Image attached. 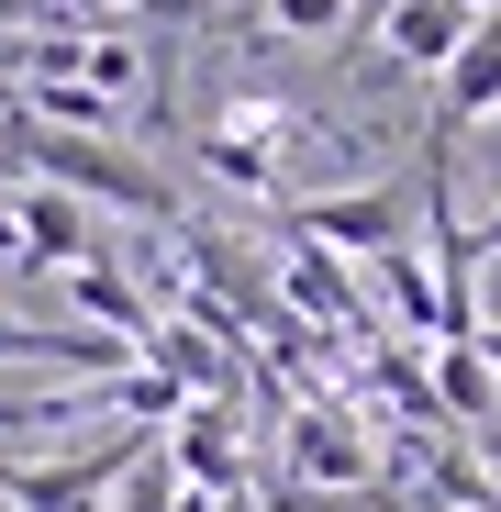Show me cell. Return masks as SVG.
<instances>
[{
  "instance_id": "6da1fadb",
  "label": "cell",
  "mask_w": 501,
  "mask_h": 512,
  "mask_svg": "<svg viewBox=\"0 0 501 512\" xmlns=\"http://www.w3.org/2000/svg\"><path fill=\"white\" fill-rule=\"evenodd\" d=\"M0 167H45L67 201H123V212H145V223H179V190H167V179H145V167L112 156L101 134H56V123H34L23 101L0 112Z\"/></svg>"
},
{
  "instance_id": "7a4b0ae2",
  "label": "cell",
  "mask_w": 501,
  "mask_h": 512,
  "mask_svg": "<svg viewBox=\"0 0 501 512\" xmlns=\"http://www.w3.org/2000/svg\"><path fill=\"white\" fill-rule=\"evenodd\" d=\"M134 435L101 446V457H78V468H0V501H23V512H101V490L123 479Z\"/></svg>"
},
{
  "instance_id": "3957f363",
  "label": "cell",
  "mask_w": 501,
  "mask_h": 512,
  "mask_svg": "<svg viewBox=\"0 0 501 512\" xmlns=\"http://www.w3.org/2000/svg\"><path fill=\"white\" fill-rule=\"evenodd\" d=\"M279 223H290L301 245H368V256H379V245H401V201H390V190H346V201H290Z\"/></svg>"
},
{
  "instance_id": "277c9868",
  "label": "cell",
  "mask_w": 501,
  "mask_h": 512,
  "mask_svg": "<svg viewBox=\"0 0 501 512\" xmlns=\"http://www.w3.org/2000/svg\"><path fill=\"white\" fill-rule=\"evenodd\" d=\"M435 78H446V90H435V123H457V134H468L479 112H501V12H490V23H468V45H457Z\"/></svg>"
},
{
  "instance_id": "5b68a950",
  "label": "cell",
  "mask_w": 501,
  "mask_h": 512,
  "mask_svg": "<svg viewBox=\"0 0 501 512\" xmlns=\"http://www.w3.org/2000/svg\"><path fill=\"white\" fill-rule=\"evenodd\" d=\"M290 245H301V234H290ZM279 290H290V301H301L312 323H334V334H379V312L357 301V279L334 268L323 245H301V256H290V268H279Z\"/></svg>"
},
{
  "instance_id": "8992f818",
  "label": "cell",
  "mask_w": 501,
  "mask_h": 512,
  "mask_svg": "<svg viewBox=\"0 0 501 512\" xmlns=\"http://www.w3.org/2000/svg\"><path fill=\"white\" fill-rule=\"evenodd\" d=\"M12 223H23V268H78V256H90V212L67 190H23Z\"/></svg>"
},
{
  "instance_id": "52a82bcc",
  "label": "cell",
  "mask_w": 501,
  "mask_h": 512,
  "mask_svg": "<svg viewBox=\"0 0 501 512\" xmlns=\"http://www.w3.org/2000/svg\"><path fill=\"white\" fill-rule=\"evenodd\" d=\"M290 457L312 468V479H334V490H368V446H357V423L346 412H290Z\"/></svg>"
},
{
  "instance_id": "ba28073f",
  "label": "cell",
  "mask_w": 501,
  "mask_h": 512,
  "mask_svg": "<svg viewBox=\"0 0 501 512\" xmlns=\"http://www.w3.org/2000/svg\"><path fill=\"white\" fill-rule=\"evenodd\" d=\"M379 34H390V56H401V67H446V56L468 45V12H457V0H390Z\"/></svg>"
},
{
  "instance_id": "9c48e42d",
  "label": "cell",
  "mask_w": 501,
  "mask_h": 512,
  "mask_svg": "<svg viewBox=\"0 0 501 512\" xmlns=\"http://www.w3.org/2000/svg\"><path fill=\"white\" fill-rule=\"evenodd\" d=\"M67 290H78V312H90V323H112V334H123L134 357L156 346V312L134 301V279H112V268H67Z\"/></svg>"
},
{
  "instance_id": "30bf717a",
  "label": "cell",
  "mask_w": 501,
  "mask_h": 512,
  "mask_svg": "<svg viewBox=\"0 0 501 512\" xmlns=\"http://www.w3.org/2000/svg\"><path fill=\"white\" fill-rule=\"evenodd\" d=\"M435 401H446V423H490V368L468 346H446L435 357Z\"/></svg>"
},
{
  "instance_id": "8fae6325",
  "label": "cell",
  "mask_w": 501,
  "mask_h": 512,
  "mask_svg": "<svg viewBox=\"0 0 501 512\" xmlns=\"http://www.w3.org/2000/svg\"><path fill=\"white\" fill-rule=\"evenodd\" d=\"M368 279L390 290V312H401V323H435V279H424V268H412V256H401V245H379V256H368Z\"/></svg>"
},
{
  "instance_id": "7c38bea8",
  "label": "cell",
  "mask_w": 501,
  "mask_h": 512,
  "mask_svg": "<svg viewBox=\"0 0 501 512\" xmlns=\"http://www.w3.org/2000/svg\"><path fill=\"white\" fill-rule=\"evenodd\" d=\"M346 23V0H268L257 12V34H334Z\"/></svg>"
},
{
  "instance_id": "4fadbf2b",
  "label": "cell",
  "mask_w": 501,
  "mask_h": 512,
  "mask_svg": "<svg viewBox=\"0 0 501 512\" xmlns=\"http://www.w3.org/2000/svg\"><path fill=\"white\" fill-rule=\"evenodd\" d=\"M134 12H156V23H201L212 0H134Z\"/></svg>"
},
{
  "instance_id": "5bb4252c",
  "label": "cell",
  "mask_w": 501,
  "mask_h": 512,
  "mask_svg": "<svg viewBox=\"0 0 501 512\" xmlns=\"http://www.w3.org/2000/svg\"><path fill=\"white\" fill-rule=\"evenodd\" d=\"M45 12V0H0V34H12V23H34Z\"/></svg>"
},
{
  "instance_id": "9a60e30c",
  "label": "cell",
  "mask_w": 501,
  "mask_h": 512,
  "mask_svg": "<svg viewBox=\"0 0 501 512\" xmlns=\"http://www.w3.org/2000/svg\"><path fill=\"white\" fill-rule=\"evenodd\" d=\"M457 12H468V23H490V12H501V0H457Z\"/></svg>"
},
{
  "instance_id": "2e32d148",
  "label": "cell",
  "mask_w": 501,
  "mask_h": 512,
  "mask_svg": "<svg viewBox=\"0 0 501 512\" xmlns=\"http://www.w3.org/2000/svg\"><path fill=\"white\" fill-rule=\"evenodd\" d=\"M0 190H12V167H0Z\"/></svg>"
},
{
  "instance_id": "e0dca14e",
  "label": "cell",
  "mask_w": 501,
  "mask_h": 512,
  "mask_svg": "<svg viewBox=\"0 0 501 512\" xmlns=\"http://www.w3.org/2000/svg\"><path fill=\"white\" fill-rule=\"evenodd\" d=\"M490 179H501V167H490Z\"/></svg>"
}]
</instances>
